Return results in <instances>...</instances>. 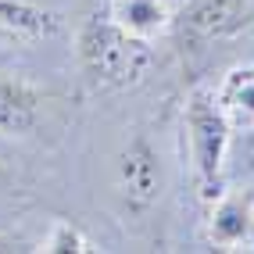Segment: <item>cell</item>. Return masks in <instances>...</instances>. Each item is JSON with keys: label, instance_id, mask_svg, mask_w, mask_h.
Returning <instances> with one entry per match:
<instances>
[{"label": "cell", "instance_id": "obj_1", "mask_svg": "<svg viewBox=\"0 0 254 254\" xmlns=\"http://www.w3.org/2000/svg\"><path fill=\"white\" fill-rule=\"evenodd\" d=\"M79 58L97 86H129V82L143 79V72L150 68L147 40L126 32L111 14L108 18H90L82 25Z\"/></svg>", "mask_w": 254, "mask_h": 254}, {"label": "cell", "instance_id": "obj_2", "mask_svg": "<svg viewBox=\"0 0 254 254\" xmlns=\"http://www.w3.org/2000/svg\"><path fill=\"white\" fill-rule=\"evenodd\" d=\"M186 136H190V158H193V176L200 186V197L215 200L222 186V161L229 147V118L215 104V97L193 93L186 104Z\"/></svg>", "mask_w": 254, "mask_h": 254}, {"label": "cell", "instance_id": "obj_3", "mask_svg": "<svg viewBox=\"0 0 254 254\" xmlns=\"http://www.w3.org/2000/svg\"><path fill=\"white\" fill-rule=\"evenodd\" d=\"M251 0H186L179 11V29L190 40H222L244 29Z\"/></svg>", "mask_w": 254, "mask_h": 254}, {"label": "cell", "instance_id": "obj_4", "mask_svg": "<svg viewBox=\"0 0 254 254\" xmlns=\"http://www.w3.org/2000/svg\"><path fill=\"white\" fill-rule=\"evenodd\" d=\"M118 183H122V193L129 200V208H150L158 200V186H161V168H158V154L143 136H136L122 161H118Z\"/></svg>", "mask_w": 254, "mask_h": 254}, {"label": "cell", "instance_id": "obj_5", "mask_svg": "<svg viewBox=\"0 0 254 254\" xmlns=\"http://www.w3.org/2000/svg\"><path fill=\"white\" fill-rule=\"evenodd\" d=\"M43 93L22 75H0V132L4 136H29L40 122Z\"/></svg>", "mask_w": 254, "mask_h": 254}, {"label": "cell", "instance_id": "obj_6", "mask_svg": "<svg viewBox=\"0 0 254 254\" xmlns=\"http://www.w3.org/2000/svg\"><path fill=\"white\" fill-rule=\"evenodd\" d=\"M215 104L222 108L229 126H251L254 122V64H240V68L226 72L222 86L215 93Z\"/></svg>", "mask_w": 254, "mask_h": 254}, {"label": "cell", "instance_id": "obj_7", "mask_svg": "<svg viewBox=\"0 0 254 254\" xmlns=\"http://www.w3.org/2000/svg\"><path fill=\"white\" fill-rule=\"evenodd\" d=\"M0 29L22 40H43L58 32V14L43 11L32 0H0Z\"/></svg>", "mask_w": 254, "mask_h": 254}, {"label": "cell", "instance_id": "obj_8", "mask_svg": "<svg viewBox=\"0 0 254 254\" xmlns=\"http://www.w3.org/2000/svg\"><path fill=\"white\" fill-rule=\"evenodd\" d=\"M111 18L132 36L150 40L154 32H161L168 25V4L165 0H115Z\"/></svg>", "mask_w": 254, "mask_h": 254}, {"label": "cell", "instance_id": "obj_9", "mask_svg": "<svg viewBox=\"0 0 254 254\" xmlns=\"http://www.w3.org/2000/svg\"><path fill=\"white\" fill-rule=\"evenodd\" d=\"M247 229H251V200H244V197L218 200L215 215H211V240L222 247H233L247 236Z\"/></svg>", "mask_w": 254, "mask_h": 254}, {"label": "cell", "instance_id": "obj_10", "mask_svg": "<svg viewBox=\"0 0 254 254\" xmlns=\"http://www.w3.org/2000/svg\"><path fill=\"white\" fill-rule=\"evenodd\" d=\"M43 251H93V244L82 236L75 226H68V222H58L54 226V233L47 236V244H43Z\"/></svg>", "mask_w": 254, "mask_h": 254}, {"label": "cell", "instance_id": "obj_11", "mask_svg": "<svg viewBox=\"0 0 254 254\" xmlns=\"http://www.w3.org/2000/svg\"><path fill=\"white\" fill-rule=\"evenodd\" d=\"M14 247H18V240H14V236H4V233H0V251H14Z\"/></svg>", "mask_w": 254, "mask_h": 254}]
</instances>
